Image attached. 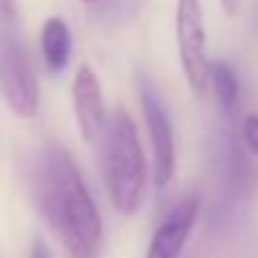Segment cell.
<instances>
[{"instance_id":"obj_15","label":"cell","mask_w":258,"mask_h":258,"mask_svg":"<svg viewBox=\"0 0 258 258\" xmlns=\"http://www.w3.org/2000/svg\"><path fill=\"white\" fill-rule=\"evenodd\" d=\"M84 3H94V0H84Z\"/></svg>"},{"instance_id":"obj_11","label":"cell","mask_w":258,"mask_h":258,"mask_svg":"<svg viewBox=\"0 0 258 258\" xmlns=\"http://www.w3.org/2000/svg\"><path fill=\"white\" fill-rule=\"evenodd\" d=\"M240 142L250 155L258 157V114H248L240 124Z\"/></svg>"},{"instance_id":"obj_10","label":"cell","mask_w":258,"mask_h":258,"mask_svg":"<svg viewBox=\"0 0 258 258\" xmlns=\"http://www.w3.org/2000/svg\"><path fill=\"white\" fill-rule=\"evenodd\" d=\"M208 86H213V94H215V101H218L220 111L233 114L235 106H238V99H240V84H238V76H235L233 66L225 63V61H210Z\"/></svg>"},{"instance_id":"obj_9","label":"cell","mask_w":258,"mask_h":258,"mask_svg":"<svg viewBox=\"0 0 258 258\" xmlns=\"http://www.w3.org/2000/svg\"><path fill=\"white\" fill-rule=\"evenodd\" d=\"M41 53L48 71L61 74L71 58V31L63 18H48L41 28Z\"/></svg>"},{"instance_id":"obj_1","label":"cell","mask_w":258,"mask_h":258,"mask_svg":"<svg viewBox=\"0 0 258 258\" xmlns=\"http://www.w3.org/2000/svg\"><path fill=\"white\" fill-rule=\"evenodd\" d=\"M31 198L71 258H99L104 245L101 213L66 147L43 145L31 165Z\"/></svg>"},{"instance_id":"obj_2","label":"cell","mask_w":258,"mask_h":258,"mask_svg":"<svg viewBox=\"0 0 258 258\" xmlns=\"http://www.w3.org/2000/svg\"><path fill=\"white\" fill-rule=\"evenodd\" d=\"M99 165L106 195L121 215H135L147 192V157L137 126L124 109L111 111L99 132Z\"/></svg>"},{"instance_id":"obj_12","label":"cell","mask_w":258,"mask_h":258,"mask_svg":"<svg viewBox=\"0 0 258 258\" xmlns=\"http://www.w3.org/2000/svg\"><path fill=\"white\" fill-rule=\"evenodd\" d=\"M16 18V0H0V21L13 23Z\"/></svg>"},{"instance_id":"obj_8","label":"cell","mask_w":258,"mask_h":258,"mask_svg":"<svg viewBox=\"0 0 258 258\" xmlns=\"http://www.w3.org/2000/svg\"><path fill=\"white\" fill-rule=\"evenodd\" d=\"M71 104H74V119L76 126L86 142H94L104 126V96H101V84L99 76L89 63L79 66L74 84H71Z\"/></svg>"},{"instance_id":"obj_5","label":"cell","mask_w":258,"mask_h":258,"mask_svg":"<svg viewBox=\"0 0 258 258\" xmlns=\"http://www.w3.org/2000/svg\"><path fill=\"white\" fill-rule=\"evenodd\" d=\"M175 36L177 53L185 79L195 94L208 89V51H205V16L200 0H177L175 8Z\"/></svg>"},{"instance_id":"obj_13","label":"cell","mask_w":258,"mask_h":258,"mask_svg":"<svg viewBox=\"0 0 258 258\" xmlns=\"http://www.w3.org/2000/svg\"><path fill=\"white\" fill-rule=\"evenodd\" d=\"M31 258H53V255H51V250L43 240H36L33 248H31Z\"/></svg>"},{"instance_id":"obj_14","label":"cell","mask_w":258,"mask_h":258,"mask_svg":"<svg viewBox=\"0 0 258 258\" xmlns=\"http://www.w3.org/2000/svg\"><path fill=\"white\" fill-rule=\"evenodd\" d=\"M240 3H243V0H220V6H223V11L228 16H235L238 8H240Z\"/></svg>"},{"instance_id":"obj_6","label":"cell","mask_w":258,"mask_h":258,"mask_svg":"<svg viewBox=\"0 0 258 258\" xmlns=\"http://www.w3.org/2000/svg\"><path fill=\"white\" fill-rule=\"evenodd\" d=\"M215 172H218V187H220V205L225 210H233L250 195L253 180H255V170L250 165V152L233 135L218 137Z\"/></svg>"},{"instance_id":"obj_3","label":"cell","mask_w":258,"mask_h":258,"mask_svg":"<svg viewBox=\"0 0 258 258\" xmlns=\"http://www.w3.org/2000/svg\"><path fill=\"white\" fill-rule=\"evenodd\" d=\"M0 94L16 116H36L41 101L38 79L21 38L11 31V23L0 28Z\"/></svg>"},{"instance_id":"obj_4","label":"cell","mask_w":258,"mask_h":258,"mask_svg":"<svg viewBox=\"0 0 258 258\" xmlns=\"http://www.w3.org/2000/svg\"><path fill=\"white\" fill-rule=\"evenodd\" d=\"M140 101H142L145 126H147V137L152 147V177L157 187H167L175 177V165H177L175 132H172V121L162 101V94L147 74L140 76Z\"/></svg>"},{"instance_id":"obj_7","label":"cell","mask_w":258,"mask_h":258,"mask_svg":"<svg viewBox=\"0 0 258 258\" xmlns=\"http://www.w3.org/2000/svg\"><path fill=\"white\" fill-rule=\"evenodd\" d=\"M200 215V198L195 192L180 198L160 220L147 245L145 258H180Z\"/></svg>"}]
</instances>
